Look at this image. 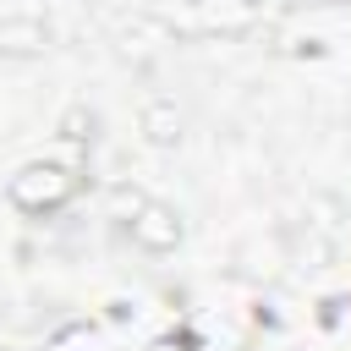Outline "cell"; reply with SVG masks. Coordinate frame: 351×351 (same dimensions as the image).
Segmentation results:
<instances>
[{"instance_id": "7", "label": "cell", "mask_w": 351, "mask_h": 351, "mask_svg": "<svg viewBox=\"0 0 351 351\" xmlns=\"http://www.w3.org/2000/svg\"><path fill=\"white\" fill-rule=\"evenodd\" d=\"M143 203H148V197H143L137 186H115V192H110V214H115V219H126V225L137 219V208H143Z\"/></svg>"}, {"instance_id": "3", "label": "cell", "mask_w": 351, "mask_h": 351, "mask_svg": "<svg viewBox=\"0 0 351 351\" xmlns=\"http://www.w3.org/2000/svg\"><path fill=\"white\" fill-rule=\"evenodd\" d=\"M132 241L137 247H148V252H176V241H181V219H176V208H165V203H143L137 208V219H132Z\"/></svg>"}, {"instance_id": "2", "label": "cell", "mask_w": 351, "mask_h": 351, "mask_svg": "<svg viewBox=\"0 0 351 351\" xmlns=\"http://www.w3.org/2000/svg\"><path fill=\"white\" fill-rule=\"evenodd\" d=\"M186 16H192L197 33H225V38H236V33H252V27H258L263 0H186Z\"/></svg>"}, {"instance_id": "4", "label": "cell", "mask_w": 351, "mask_h": 351, "mask_svg": "<svg viewBox=\"0 0 351 351\" xmlns=\"http://www.w3.org/2000/svg\"><path fill=\"white\" fill-rule=\"evenodd\" d=\"M104 346V335H99V324H88V318H71V324H60L49 340H44V351H99Z\"/></svg>"}, {"instance_id": "1", "label": "cell", "mask_w": 351, "mask_h": 351, "mask_svg": "<svg viewBox=\"0 0 351 351\" xmlns=\"http://www.w3.org/2000/svg\"><path fill=\"white\" fill-rule=\"evenodd\" d=\"M71 192H77V170H66V165H55V159L22 165V170L11 176V186H5V197H11L22 214H49V208H60Z\"/></svg>"}, {"instance_id": "5", "label": "cell", "mask_w": 351, "mask_h": 351, "mask_svg": "<svg viewBox=\"0 0 351 351\" xmlns=\"http://www.w3.org/2000/svg\"><path fill=\"white\" fill-rule=\"evenodd\" d=\"M0 38H5V49H38L49 33H44L38 22H5V27H0Z\"/></svg>"}, {"instance_id": "8", "label": "cell", "mask_w": 351, "mask_h": 351, "mask_svg": "<svg viewBox=\"0 0 351 351\" xmlns=\"http://www.w3.org/2000/svg\"><path fill=\"white\" fill-rule=\"evenodd\" d=\"M148 351H186V340H154Z\"/></svg>"}, {"instance_id": "6", "label": "cell", "mask_w": 351, "mask_h": 351, "mask_svg": "<svg viewBox=\"0 0 351 351\" xmlns=\"http://www.w3.org/2000/svg\"><path fill=\"white\" fill-rule=\"evenodd\" d=\"M143 126H148V137H154V143H170V137H176V110H170V104H148Z\"/></svg>"}]
</instances>
